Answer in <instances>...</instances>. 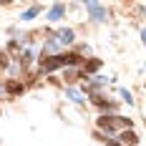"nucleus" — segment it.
<instances>
[{"instance_id":"1","label":"nucleus","mask_w":146,"mask_h":146,"mask_svg":"<svg viewBox=\"0 0 146 146\" xmlns=\"http://www.w3.org/2000/svg\"><path fill=\"white\" fill-rule=\"evenodd\" d=\"M81 56L76 53H56V56H43L40 58V71L48 73V71H56V68H63V66H73L78 63Z\"/></svg>"},{"instance_id":"2","label":"nucleus","mask_w":146,"mask_h":146,"mask_svg":"<svg viewBox=\"0 0 146 146\" xmlns=\"http://www.w3.org/2000/svg\"><path fill=\"white\" fill-rule=\"evenodd\" d=\"M98 129H103L106 133L129 131V129H131V118H123V116H101V118H98Z\"/></svg>"},{"instance_id":"3","label":"nucleus","mask_w":146,"mask_h":146,"mask_svg":"<svg viewBox=\"0 0 146 146\" xmlns=\"http://www.w3.org/2000/svg\"><path fill=\"white\" fill-rule=\"evenodd\" d=\"M86 10L91 13V18H93L96 23H103V20H106V8H103L101 3H93V0H91V3H86Z\"/></svg>"},{"instance_id":"4","label":"nucleus","mask_w":146,"mask_h":146,"mask_svg":"<svg viewBox=\"0 0 146 146\" xmlns=\"http://www.w3.org/2000/svg\"><path fill=\"white\" fill-rule=\"evenodd\" d=\"M116 141H118L121 146H136V144H139V136H136V133L129 129V131H121V133H118Z\"/></svg>"},{"instance_id":"5","label":"nucleus","mask_w":146,"mask_h":146,"mask_svg":"<svg viewBox=\"0 0 146 146\" xmlns=\"http://www.w3.org/2000/svg\"><path fill=\"white\" fill-rule=\"evenodd\" d=\"M53 38H56V43H58V45H68V43H73V40H76V38H73V30H71V28L58 30Z\"/></svg>"},{"instance_id":"6","label":"nucleus","mask_w":146,"mask_h":146,"mask_svg":"<svg viewBox=\"0 0 146 146\" xmlns=\"http://www.w3.org/2000/svg\"><path fill=\"white\" fill-rule=\"evenodd\" d=\"M63 13H66V5H63V3H56V5L50 8V13H48V20H53V23H56V20L63 18Z\"/></svg>"},{"instance_id":"7","label":"nucleus","mask_w":146,"mask_h":146,"mask_svg":"<svg viewBox=\"0 0 146 146\" xmlns=\"http://www.w3.org/2000/svg\"><path fill=\"white\" fill-rule=\"evenodd\" d=\"M66 96H68L73 103H83V93H81V91H76V88H68V91H66Z\"/></svg>"},{"instance_id":"8","label":"nucleus","mask_w":146,"mask_h":146,"mask_svg":"<svg viewBox=\"0 0 146 146\" xmlns=\"http://www.w3.org/2000/svg\"><path fill=\"white\" fill-rule=\"evenodd\" d=\"M38 13H40V5H33L30 10H25V13H23V20H33Z\"/></svg>"},{"instance_id":"9","label":"nucleus","mask_w":146,"mask_h":146,"mask_svg":"<svg viewBox=\"0 0 146 146\" xmlns=\"http://www.w3.org/2000/svg\"><path fill=\"white\" fill-rule=\"evenodd\" d=\"M98 66H101V60H91V63H86V68H83V76H86V73H91V71H96Z\"/></svg>"},{"instance_id":"10","label":"nucleus","mask_w":146,"mask_h":146,"mask_svg":"<svg viewBox=\"0 0 146 146\" xmlns=\"http://www.w3.org/2000/svg\"><path fill=\"white\" fill-rule=\"evenodd\" d=\"M121 98H123V101H126V103H133V98H131V93H129V91H126V88H123V91H121Z\"/></svg>"},{"instance_id":"11","label":"nucleus","mask_w":146,"mask_h":146,"mask_svg":"<svg viewBox=\"0 0 146 146\" xmlns=\"http://www.w3.org/2000/svg\"><path fill=\"white\" fill-rule=\"evenodd\" d=\"M141 38H144V45H146V30H141Z\"/></svg>"}]
</instances>
